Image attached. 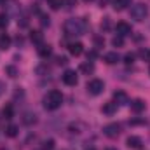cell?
I'll list each match as a JSON object with an SVG mask.
<instances>
[{"instance_id":"obj_1","label":"cell","mask_w":150,"mask_h":150,"mask_svg":"<svg viewBox=\"0 0 150 150\" xmlns=\"http://www.w3.org/2000/svg\"><path fill=\"white\" fill-rule=\"evenodd\" d=\"M42 103H44V108H45V110H56V108H59L61 103H63V94H61L59 91L52 89V91H49V93L44 96Z\"/></svg>"},{"instance_id":"obj_2","label":"cell","mask_w":150,"mask_h":150,"mask_svg":"<svg viewBox=\"0 0 150 150\" xmlns=\"http://www.w3.org/2000/svg\"><path fill=\"white\" fill-rule=\"evenodd\" d=\"M86 30H87V23H86L84 18H80V19H68L65 23V33L70 35V37L72 35H82Z\"/></svg>"},{"instance_id":"obj_3","label":"cell","mask_w":150,"mask_h":150,"mask_svg":"<svg viewBox=\"0 0 150 150\" xmlns=\"http://www.w3.org/2000/svg\"><path fill=\"white\" fill-rule=\"evenodd\" d=\"M129 14H131V18H133L134 21H143V19L149 16V7H147L145 4H134V5L131 7Z\"/></svg>"},{"instance_id":"obj_4","label":"cell","mask_w":150,"mask_h":150,"mask_svg":"<svg viewBox=\"0 0 150 150\" xmlns=\"http://www.w3.org/2000/svg\"><path fill=\"white\" fill-rule=\"evenodd\" d=\"M86 89H87V93H89V94L98 96V94H101V93L105 91V82H103L101 79H93V80H89V82H87Z\"/></svg>"},{"instance_id":"obj_5","label":"cell","mask_w":150,"mask_h":150,"mask_svg":"<svg viewBox=\"0 0 150 150\" xmlns=\"http://www.w3.org/2000/svg\"><path fill=\"white\" fill-rule=\"evenodd\" d=\"M120 131H122V126L117 124V122H110V124H107V126L103 127V133H105V136H108V138H117V136L120 134Z\"/></svg>"},{"instance_id":"obj_6","label":"cell","mask_w":150,"mask_h":150,"mask_svg":"<svg viewBox=\"0 0 150 150\" xmlns=\"http://www.w3.org/2000/svg\"><path fill=\"white\" fill-rule=\"evenodd\" d=\"M115 32H117V35L126 37V35H131V33H133V28H131L129 23H126V21H119V23L115 25Z\"/></svg>"},{"instance_id":"obj_7","label":"cell","mask_w":150,"mask_h":150,"mask_svg":"<svg viewBox=\"0 0 150 150\" xmlns=\"http://www.w3.org/2000/svg\"><path fill=\"white\" fill-rule=\"evenodd\" d=\"M61 80H63V84H67V86H77L79 77L75 74V70H67L65 74L61 75Z\"/></svg>"},{"instance_id":"obj_8","label":"cell","mask_w":150,"mask_h":150,"mask_svg":"<svg viewBox=\"0 0 150 150\" xmlns=\"http://www.w3.org/2000/svg\"><path fill=\"white\" fill-rule=\"evenodd\" d=\"M126 145L129 147V149H134V150H138V149H142V145H143V142H142V138L140 136H129L127 140H126Z\"/></svg>"},{"instance_id":"obj_9","label":"cell","mask_w":150,"mask_h":150,"mask_svg":"<svg viewBox=\"0 0 150 150\" xmlns=\"http://www.w3.org/2000/svg\"><path fill=\"white\" fill-rule=\"evenodd\" d=\"M113 103H117V107L126 105L127 103V94L124 91H115L113 93Z\"/></svg>"},{"instance_id":"obj_10","label":"cell","mask_w":150,"mask_h":150,"mask_svg":"<svg viewBox=\"0 0 150 150\" xmlns=\"http://www.w3.org/2000/svg\"><path fill=\"white\" fill-rule=\"evenodd\" d=\"M68 52H70L72 56H80V54L84 52V45H82L80 42H72V44L68 45Z\"/></svg>"},{"instance_id":"obj_11","label":"cell","mask_w":150,"mask_h":150,"mask_svg":"<svg viewBox=\"0 0 150 150\" xmlns=\"http://www.w3.org/2000/svg\"><path fill=\"white\" fill-rule=\"evenodd\" d=\"M145 110V101L143 100H133L131 101V112L133 113H142Z\"/></svg>"},{"instance_id":"obj_12","label":"cell","mask_w":150,"mask_h":150,"mask_svg":"<svg viewBox=\"0 0 150 150\" xmlns=\"http://www.w3.org/2000/svg\"><path fill=\"white\" fill-rule=\"evenodd\" d=\"M51 54H52V47H51L49 44H42V45H38V56H40L42 59L49 58Z\"/></svg>"},{"instance_id":"obj_13","label":"cell","mask_w":150,"mask_h":150,"mask_svg":"<svg viewBox=\"0 0 150 150\" xmlns=\"http://www.w3.org/2000/svg\"><path fill=\"white\" fill-rule=\"evenodd\" d=\"M119 59H120V56H119L115 51H112V52H107V54L103 56V61H105L107 65H115V63H119Z\"/></svg>"},{"instance_id":"obj_14","label":"cell","mask_w":150,"mask_h":150,"mask_svg":"<svg viewBox=\"0 0 150 150\" xmlns=\"http://www.w3.org/2000/svg\"><path fill=\"white\" fill-rule=\"evenodd\" d=\"M131 2H133V0H112L115 11H124V9H127V7L131 5Z\"/></svg>"},{"instance_id":"obj_15","label":"cell","mask_w":150,"mask_h":150,"mask_svg":"<svg viewBox=\"0 0 150 150\" xmlns=\"http://www.w3.org/2000/svg\"><path fill=\"white\" fill-rule=\"evenodd\" d=\"M101 112L105 113V115H113V113L117 112V103H113V101L105 103V105L101 107Z\"/></svg>"},{"instance_id":"obj_16","label":"cell","mask_w":150,"mask_h":150,"mask_svg":"<svg viewBox=\"0 0 150 150\" xmlns=\"http://www.w3.org/2000/svg\"><path fill=\"white\" fill-rule=\"evenodd\" d=\"M79 70H80V72H82V74H86V75L93 74V72H94V63H93V61H89V59H87V61H84V63H82V65H80V68H79Z\"/></svg>"},{"instance_id":"obj_17","label":"cell","mask_w":150,"mask_h":150,"mask_svg":"<svg viewBox=\"0 0 150 150\" xmlns=\"http://www.w3.org/2000/svg\"><path fill=\"white\" fill-rule=\"evenodd\" d=\"M30 40H32L33 44H37V45H42V42H44V33L38 32V30H33V32L30 33Z\"/></svg>"},{"instance_id":"obj_18","label":"cell","mask_w":150,"mask_h":150,"mask_svg":"<svg viewBox=\"0 0 150 150\" xmlns=\"http://www.w3.org/2000/svg\"><path fill=\"white\" fill-rule=\"evenodd\" d=\"M11 42H12V40H11V37H9L7 33H2V35H0V49H2V51H7V49L11 47Z\"/></svg>"},{"instance_id":"obj_19","label":"cell","mask_w":150,"mask_h":150,"mask_svg":"<svg viewBox=\"0 0 150 150\" xmlns=\"http://www.w3.org/2000/svg\"><path fill=\"white\" fill-rule=\"evenodd\" d=\"M5 136H9V138H16V136H18V126H16V124L7 126V127H5Z\"/></svg>"},{"instance_id":"obj_20","label":"cell","mask_w":150,"mask_h":150,"mask_svg":"<svg viewBox=\"0 0 150 150\" xmlns=\"http://www.w3.org/2000/svg\"><path fill=\"white\" fill-rule=\"evenodd\" d=\"M2 115L5 117V119H12L14 117V107L9 103V105H5L4 107V110H2Z\"/></svg>"},{"instance_id":"obj_21","label":"cell","mask_w":150,"mask_h":150,"mask_svg":"<svg viewBox=\"0 0 150 150\" xmlns=\"http://www.w3.org/2000/svg\"><path fill=\"white\" fill-rule=\"evenodd\" d=\"M47 5H49L51 9L58 11V9H61V7H63V0H47Z\"/></svg>"},{"instance_id":"obj_22","label":"cell","mask_w":150,"mask_h":150,"mask_svg":"<svg viewBox=\"0 0 150 150\" xmlns=\"http://www.w3.org/2000/svg\"><path fill=\"white\" fill-rule=\"evenodd\" d=\"M112 45H113V47H122V45H124V37L115 35V37L112 38Z\"/></svg>"},{"instance_id":"obj_23","label":"cell","mask_w":150,"mask_h":150,"mask_svg":"<svg viewBox=\"0 0 150 150\" xmlns=\"http://www.w3.org/2000/svg\"><path fill=\"white\" fill-rule=\"evenodd\" d=\"M134 58H136L134 52H127V54L124 56V63H126V65H131V63H134Z\"/></svg>"},{"instance_id":"obj_24","label":"cell","mask_w":150,"mask_h":150,"mask_svg":"<svg viewBox=\"0 0 150 150\" xmlns=\"http://www.w3.org/2000/svg\"><path fill=\"white\" fill-rule=\"evenodd\" d=\"M42 150H54V140H45L42 143Z\"/></svg>"},{"instance_id":"obj_25","label":"cell","mask_w":150,"mask_h":150,"mask_svg":"<svg viewBox=\"0 0 150 150\" xmlns=\"http://www.w3.org/2000/svg\"><path fill=\"white\" fill-rule=\"evenodd\" d=\"M140 58L143 61H150V49H142L140 51Z\"/></svg>"},{"instance_id":"obj_26","label":"cell","mask_w":150,"mask_h":150,"mask_svg":"<svg viewBox=\"0 0 150 150\" xmlns=\"http://www.w3.org/2000/svg\"><path fill=\"white\" fill-rule=\"evenodd\" d=\"M5 74H9V77H18V70L16 67H5Z\"/></svg>"},{"instance_id":"obj_27","label":"cell","mask_w":150,"mask_h":150,"mask_svg":"<svg viewBox=\"0 0 150 150\" xmlns=\"http://www.w3.org/2000/svg\"><path fill=\"white\" fill-rule=\"evenodd\" d=\"M26 124H32V122H35L37 119H35V113H25V119H23Z\"/></svg>"},{"instance_id":"obj_28","label":"cell","mask_w":150,"mask_h":150,"mask_svg":"<svg viewBox=\"0 0 150 150\" xmlns=\"http://www.w3.org/2000/svg\"><path fill=\"white\" fill-rule=\"evenodd\" d=\"M7 23H9L7 14H0V28H5V26H7Z\"/></svg>"},{"instance_id":"obj_29","label":"cell","mask_w":150,"mask_h":150,"mask_svg":"<svg viewBox=\"0 0 150 150\" xmlns=\"http://www.w3.org/2000/svg\"><path fill=\"white\" fill-rule=\"evenodd\" d=\"M108 28H110V18H105V19L101 21V30H105V32H107Z\"/></svg>"},{"instance_id":"obj_30","label":"cell","mask_w":150,"mask_h":150,"mask_svg":"<svg viewBox=\"0 0 150 150\" xmlns=\"http://www.w3.org/2000/svg\"><path fill=\"white\" fill-rule=\"evenodd\" d=\"M40 25H42V26H49V25H51L49 16H42V18H40Z\"/></svg>"},{"instance_id":"obj_31","label":"cell","mask_w":150,"mask_h":150,"mask_svg":"<svg viewBox=\"0 0 150 150\" xmlns=\"http://www.w3.org/2000/svg\"><path fill=\"white\" fill-rule=\"evenodd\" d=\"M75 4H77L75 0H63V5H65L67 9H72V7H74Z\"/></svg>"},{"instance_id":"obj_32","label":"cell","mask_w":150,"mask_h":150,"mask_svg":"<svg viewBox=\"0 0 150 150\" xmlns=\"http://www.w3.org/2000/svg\"><path fill=\"white\" fill-rule=\"evenodd\" d=\"M56 63H58V65H67L68 59H67L65 56H58V58H56Z\"/></svg>"},{"instance_id":"obj_33","label":"cell","mask_w":150,"mask_h":150,"mask_svg":"<svg viewBox=\"0 0 150 150\" xmlns=\"http://www.w3.org/2000/svg\"><path fill=\"white\" fill-rule=\"evenodd\" d=\"M96 58V51H91V52H87V59H94Z\"/></svg>"},{"instance_id":"obj_34","label":"cell","mask_w":150,"mask_h":150,"mask_svg":"<svg viewBox=\"0 0 150 150\" xmlns=\"http://www.w3.org/2000/svg\"><path fill=\"white\" fill-rule=\"evenodd\" d=\"M4 93H5V84H4V82L0 80V96H2Z\"/></svg>"},{"instance_id":"obj_35","label":"cell","mask_w":150,"mask_h":150,"mask_svg":"<svg viewBox=\"0 0 150 150\" xmlns=\"http://www.w3.org/2000/svg\"><path fill=\"white\" fill-rule=\"evenodd\" d=\"M100 4H101V7H105V5L108 4V0H100Z\"/></svg>"},{"instance_id":"obj_36","label":"cell","mask_w":150,"mask_h":150,"mask_svg":"<svg viewBox=\"0 0 150 150\" xmlns=\"http://www.w3.org/2000/svg\"><path fill=\"white\" fill-rule=\"evenodd\" d=\"M105 150H117V149H113V147H108V149H105Z\"/></svg>"},{"instance_id":"obj_37","label":"cell","mask_w":150,"mask_h":150,"mask_svg":"<svg viewBox=\"0 0 150 150\" xmlns=\"http://www.w3.org/2000/svg\"><path fill=\"white\" fill-rule=\"evenodd\" d=\"M84 2H91V0H84Z\"/></svg>"},{"instance_id":"obj_38","label":"cell","mask_w":150,"mask_h":150,"mask_svg":"<svg viewBox=\"0 0 150 150\" xmlns=\"http://www.w3.org/2000/svg\"><path fill=\"white\" fill-rule=\"evenodd\" d=\"M0 150H7V149H0Z\"/></svg>"},{"instance_id":"obj_39","label":"cell","mask_w":150,"mask_h":150,"mask_svg":"<svg viewBox=\"0 0 150 150\" xmlns=\"http://www.w3.org/2000/svg\"><path fill=\"white\" fill-rule=\"evenodd\" d=\"M149 75H150V68H149Z\"/></svg>"}]
</instances>
